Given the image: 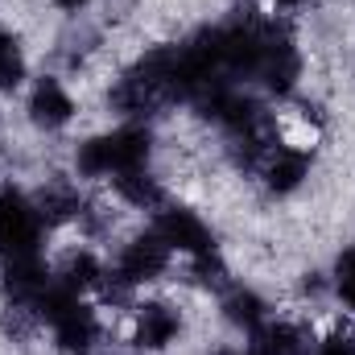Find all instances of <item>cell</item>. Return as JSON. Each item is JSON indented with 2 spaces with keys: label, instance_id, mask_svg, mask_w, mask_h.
Segmentation results:
<instances>
[{
  "label": "cell",
  "instance_id": "ba28073f",
  "mask_svg": "<svg viewBox=\"0 0 355 355\" xmlns=\"http://www.w3.org/2000/svg\"><path fill=\"white\" fill-rule=\"evenodd\" d=\"M71 116H75V99H71V91L62 87L58 79L46 75V79L33 83V91H29V120L37 128L54 132V128L71 124Z\"/></svg>",
  "mask_w": 355,
  "mask_h": 355
},
{
  "label": "cell",
  "instance_id": "5bb4252c",
  "mask_svg": "<svg viewBox=\"0 0 355 355\" xmlns=\"http://www.w3.org/2000/svg\"><path fill=\"white\" fill-rule=\"evenodd\" d=\"M33 202H37V211H42L46 227H50V223H67V219L83 215V198H79L71 186H46Z\"/></svg>",
  "mask_w": 355,
  "mask_h": 355
},
{
  "label": "cell",
  "instance_id": "30bf717a",
  "mask_svg": "<svg viewBox=\"0 0 355 355\" xmlns=\"http://www.w3.org/2000/svg\"><path fill=\"white\" fill-rule=\"evenodd\" d=\"M310 178V153L297 145H281L265 157V186L272 194H293Z\"/></svg>",
  "mask_w": 355,
  "mask_h": 355
},
{
  "label": "cell",
  "instance_id": "ac0fdd59",
  "mask_svg": "<svg viewBox=\"0 0 355 355\" xmlns=\"http://www.w3.org/2000/svg\"><path fill=\"white\" fill-rule=\"evenodd\" d=\"M314 355H355V335L352 331H335L331 339L318 343V352Z\"/></svg>",
  "mask_w": 355,
  "mask_h": 355
},
{
  "label": "cell",
  "instance_id": "44dd1931",
  "mask_svg": "<svg viewBox=\"0 0 355 355\" xmlns=\"http://www.w3.org/2000/svg\"><path fill=\"white\" fill-rule=\"evenodd\" d=\"M252 355H257V352H252Z\"/></svg>",
  "mask_w": 355,
  "mask_h": 355
},
{
  "label": "cell",
  "instance_id": "9c48e42d",
  "mask_svg": "<svg viewBox=\"0 0 355 355\" xmlns=\"http://www.w3.org/2000/svg\"><path fill=\"white\" fill-rule=\"evenodd\" d=\"M50 327H54V339H58V347L67 355H91L95 343H99V318H95V310L83 306V302H75V306H71L62 318H54Z\"/></svg>",
  "mask_w": 355,
  "mask_h": 355
},
{
  "label": "cell",
  "instance_id": "277c9868",
  "mask_svg": "<svg viewBox=\"0 0 355 355\" xmlns=\"http://www.w3.org/2000/svg\"><path fill=\"white\" fill-rule=\"evenodd\" d=\"M297 75H302V54H297V42H293L285 29L268 25V29H265V54H261L257 79H261L268 91H277V95H289V91H293V83H297Z\"/></svg>",
  "mask_w": 355,
  "mask_h": 355
},
{
  "label": "cell",
  "instance_id": "d6986e66",
  "mask_svg": "<svg viewBox=\"0 0 355 355\" xmlns=\"http://www.w3.org/2000/svg\"><path fill=\"white\" fill-rule=\"evenodd\" d=\"M54 4H58L62 12H79V8H87L91 0H54Z\"/></svg>",
  "mask_w": 355,
  "mask_h": 355
},
{
  "label": "cell",
  "instance_id": "5b68a950",
  "mask_svg": "<svg viewBox=\"0 0 355 355\" xmlns=\"http://www.w3.org/2000/svg\"><path fill=\"white\" fill-rule=\"evenodd\" d=\"M162 240H166V248L170 252H182V257H207V252H215V240H211V227L190 211V207H166L162 215H157V227H153Z\"/></svg>",
  "mask_w": 355,
  "mask_h": 355
},
{
  "label": "cell",
  "instance_id": "7c38bea8",
  "mask_svg": "<svg viewBox=\"0 0 355 355\" xmlns=\"http://www.w3.org/2000/svg\"><path fill=\"white\" fill-rule=\"evenodd\" d=\"M223 318H227L232 327H240V331L257 335V331L268 322V306H265V297H261L257 289H248V285H236V289L223 297Z\"/></svg>",
  "mask_w": 355,
  "mask_h": 355
},
{
  "label": "cell",
  "instance_id": "7a4b0ae2",
  "mask_svg": "<svg viewBox=\"0 0 355 355\" xmlns=\"http://www.w3.org/2000/svg\"><path fill=\"white\" fill-rule=\"evenodd\" d=\"M42 232H46V219H42L37 202L25 198L21 190H4L0 194V252H4V261L37 257Z\"/></svg>",
  "mask_w": 355,
  "mask_h": 355
},
{
  "label": "cell",
  "instance_id": "4fadbf2b",
  "mask_svg": "<svg viewBox=\"0 0 355 355\" xmlns=\"http://www.w3.org/2000/svg\"><path fill=\"white\" fill-rule=\"evenodd\" d=\"M112 182H116V194L124 202H132L141 211L162 207V182L149 174V170H132V174H120V178H112Z\"/></svg>",
  "mask_w": 355,
  "mask_h": 355
},
{
  "label": "cell",
  "instance_id": "6da1fadb",
  "mask_svg": "<svg viewBox=\"0 0 355 355\" xmlns=\"http://www.w3.org/2000/svg\"><path fill=\"white\" fill-rule=\"evenodd\" d=\"M153 153V137L141 124H120L112 132H99L75 149V170L83 178H120L132 170H145Z\"/></svg>",
  "mask_w": 355,
  "mask_h": 355
},
{
  "label": "cell",
  "instance_id": "2e32d148",
  "mask_svg": "<svg viewBox=\"0 0 355 355\" xmlns=\"http://www.w3.org/2000/svg\"><path fill=\"white\" fill-rule=\"evenodd\" d=\"M25 79V54L17 46V37H8L0 29V87H17Z\"/></svg>",
  "mask_w": 355,
  "mask_h": 355
},
{
  "label": "cell",
  "instance_id": "9a60e30c",
  "mask_svg": "<svg viewBox=\"0 0 355 355\" xmlns=\"http://www.w3.org/2000/svg\"><path fill=\"white\" fill-rule=\"evenodd\" d=\"M58 281H62V285H71L75 293H83V289H91V285H99V281H103V265L95 261V252L79 248V252H71V257L62 261Z\"/></svg>",
  "mask_w": 355,
  "mask_h": 355
},
{
  "label": "cell",
  "instance_id": "8992f818",
  "mask_svg": "<svg viewBox=\"0 0 355 355\" xmlns=\"http://www.w3.org/2000/svg\"><path fill=\"white\" fill-rule=\"evenodd\" d=\"M178 331H182V318L166 302H145L132 314V343L141 352H166L178 339Z\"/></svg>",
  "mask_w": 355,
  "mask_h": 355
},
{
  "label": "cell",
  "instance_id": "3957f363",
  "mask_svg": "<svg viewBox=\"0 0 355 355\" xmlns=\"http://www.w3.org/2000/svg\"><path fill=\"white\" fill-rule=\"evenodd\" d=\"M170 268V248L157 232H145V236H132L124 248H120V261H116V285L128 289V285H145V281H157L162 272Z\"/></svg>",
  "mask_w": 355,
  "mask_h": 355
},
{
  "label": "cell",
  "instance_id": "8fae6325",
  "mask_svg": "<svg viewBox=\"0 0 355 355\" xmlns=\"http://www.w3.org/2000/svg\"><path fill=\"white\" fill-rule=\"evenodd\" d=\"M252 352L257 355H306L310 352V335H306V327L277 318V322H265L257 331V347Z\"/></svg>",
  "mask_w": 355,
  "mask_h": 355
},
{
  "label": "cell",
  "instance_id": "52a82bcc",
  "mask_svg": "<svg viewBox=\"0 0 355 355\" xmlns=\"http://www.w3.org/2000/svg\"><path fill=\"white\" fill-rule=\"evenodd\" d=\"M50 268L42 265V252L37 257H12L4 261V293L12 297L17 310H33V302L42 297V289L50 285Z\"/></svg>",
  "mask_w": 355,
  "mask_h": 355
},
{
  "label": "cell",
  "instance_id": "ffe728a7",
  "mask_svg": "<svg viewBox=\"0 0 355 355\" xmlns=\"http://www.w3.org/2000/svg\"><path fill=\"white\" fill-rule=\"evenodd\" d=\"M277 4H285V8H302V4H310V0H277Z\"/></svg>",
  "mask_w": 355,
  "mask_h": 355
},
{
  "label": "cell",
  "instance_id": "e0dca14e",
  "mask_svg": "<svg viewBox=\"0 0 355 355\" xmlns=\"http://www.w3.org/2000/svg\"><path fill=\"white\" fill-rule=\"evenodd\" d=\"M335 285H339V297L347 302V310H355V244H347L335 257Z\"/></svg>",
  "mask_w": 355,
  "mask_h": 355
}]
</instances>
